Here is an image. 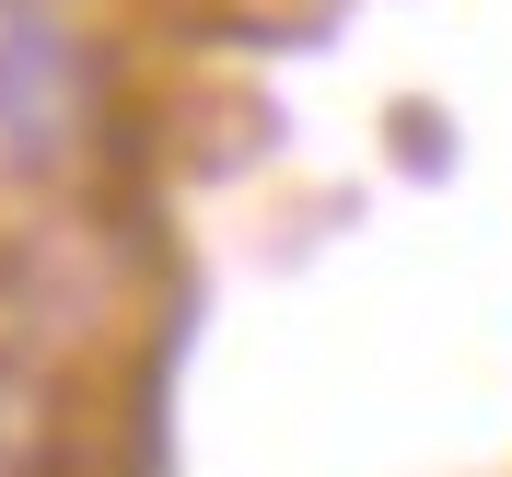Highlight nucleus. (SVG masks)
I'll use <instances>...</instances> for the list:
<instances>
[{
  "mask_svg": "<svg viewBox=\"0 0 512 477\" xmlns=\"http://www.w3.org/2000/svg\"><path fill=\"white\" fill-rule=\"evenodd\" d=\"M128 163V35L105 12H0V198H94Z\"/></svg>",
  "mask_w": 512,
  "mask_h": 477,
  "instance_id": "1",
  "label": "nucleus"
},
{
  "mask_svg": "<svg viewBox=\"0 0 512 477\" xmlns=\"http://www.w3.org/2000/svg\"><path fill=\"white\" fill-rule=\"evenodd\" d=\"M70 443H82V373L0 338V477H70Z\"/></svg>",
  "mask_w": 512,
  "mask_h": 477,
  "instance_id": "2",
  "label": "nucleus"
},
{
  "mask_svg": "<svg viewBox=\"0 0 512 477\" xmlns=\"http://www.w3.org/2000/svg\"><path fill=\"white\" fill-rule=\"evenodd\" d=\"M0 12H105V0H0Z\"/></svg>",
  "mask_w": 512,
  "mask_h": 477,
  "instance_id": "3",
  "label": "nucleus"
}]
</instances>
